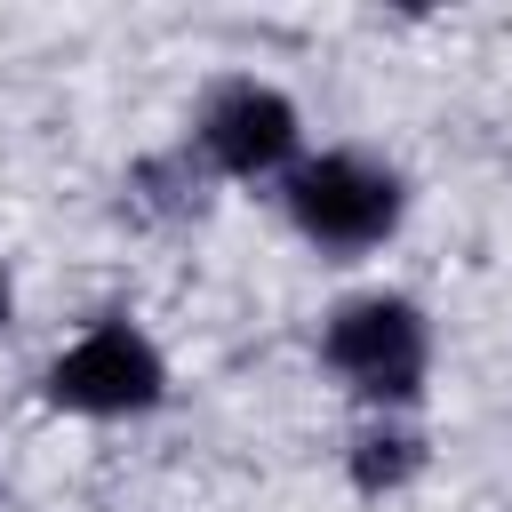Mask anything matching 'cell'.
<instances>
[{"mask_svg": "<svg viewBox=\"0 0 512 512\" xmlns=\"http://www.w3.org/2000/svg\"><path fill=\"white\" fill-rule=\"evenodd\" d=\"M400 208H408L400 176L368 152H320V160L288 168V216L312 248H336V256L376 248V240H392Z\"/></svg>", "mask_w": 512, "mask_h": 512, "instance_id": "cell-2", "label": "cell"}, {"mask_svg": "<svg viewBox=\"0 0 512 512\" xmlns=\"http://www.w3.org/2000/svg\"><path fill=\"white\" fill-rule=\"evenodd\" d=\"M8 304H16V296H8V272H0V320H8Z\"/></svg>", "mask_w": 512, "mask_h": 512, "instance_id": "cell-6", "label": "cell"}, {"mask_svg": "<svg viewBox=\"0 0 512 512\" xmlns=\"http://www.w3.org/2000/svg\"><path fill=\"white\" fill-rule=\"evenodd\" d=\"M200 160L208 168H224V176H280V168H296V136H304V120H296V104L280 96V88H264V80H232V88H216L208 104H200Z\"/></svg>", "mask_w": 512, "mask_h": 512, "instance_id": "cell-4", "label": "cell"}, {"mask_svg": "<svg viewBox=\"0 0 512 512\" xmlns=\"http://www.w3.org/2000/svg\"><path fill=\"white\" fill-rule=\"evenodd\" d=\"M168 392V360L136 320H96L48 368V400L72 416H144Z\"/></svg>", "mask_w": 512, "mask_h": 512, "instance_id": "cell-3", "label": "cell"}, {"mask_svg": "<svg viewBox=\"0 0 512 512\" xmlns=\"http://www.w3.org/2000/svg\"><path fill=\"white\" fill-rule=\"evenodd\" d=\"M320 352H328V368H336L360 400L400 408V400H416V392H424L432 328H424V312H416L408 296H384V288H376V296H352V304H336V312H328Z\"/></svg>", "mask_w": 512, "mask_h": 512, "instance_id": "cell-1", "label": "cell"}, {"mask_svg": "<svg viewBox=\"0 0 512 512\" xmlns=\"http://www.w3.org/2000/svg\"><path fill=\"white\" fill-rule=\"evenodd\" d=\"M416 464H424V440L400 432V424H368V432L352 440V480H360L368 496H376V488H400Z\"/></svg>", "mask_w": 512, "mask_h": 512, "instance_id": "cell-5", "label": "cell"}]
</instances>
